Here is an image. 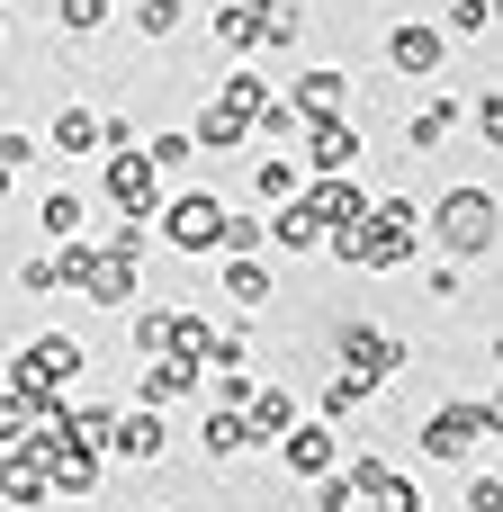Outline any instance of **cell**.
I'll return each mask as SVG.
<instances>
[{
	"instance_id": "cell-1",
	"label": "cell",
	"mask_w": 503,
	"mask_h": 512,
	"mask_svg": "<svg viewBox=\"0 0 503 512\" xmlns=\"http://www.w3.org/2000/svg\"><path fill=\"white\" fill-rule=\"evenodd\" d=\"M324 252L351 261V270H405L423 252V207L414 198H369V216L351 234H324Z\"/></svg>"
},
{
	"instance_id": "cell-2",
	"label": "cell",
	"mask_w": 503,
	"mask_h": 512,
	"mask_svg": "<svg viewBox=\"0 0 503 512\" xmlns=\"http://www.w3.org/2000/svg\"><path fill=\"white\" fill-rule=\"evenodd\" d=\"M423 234H432L450 261H495V243H503V207H495V189H477V180L441 189V198H432V216H423Z\"/></svg>"
},
{
	"instance_id": "cell-3",
	"label": "cell",
	"mask_w": 503,
	"mask_h": 512,
	"mask_svg": "<svg viewBox=\"0 0 503 512\" xmlns=\"http://www.w3.org/2000/svg\"><path fill=\"white\" fill-rule=\"evenodd\" d=\"M414 432H423V459H477V450L503 432V405L495 396H441Z\"/></svg>"
},
{
	"instance_id": "cell-4",
	"label": "cell",
	"mask_w": 503,
	"mask_h": 512,
	"mask_svg": "<svg viewBox=\"0 0 503 512\" xmlns=\"http://www.w3.org/2000/svg\"><path fill=\"white\" fill-rule=\"evenodd\" d=\"M90 369V351L72 342V333H27V351L9 360V387L27 396V405H63V387Z\"/></svg>"
},
{
	"instance_id": "cell-5",
	"label": "cell",
	"mask_w": 503,
	"mask_h": 512,
	"mask_svg": "<svg viewBox=\"0 0 503 512\" xmlns=\"http://www.w3.org/2000/svg\"><path fill=\"white\" fill-rule=\"evenodd\" d=\"M153 216H162V243H171V252L207 261V252H225V216H234V198H216V189H180V198H162Z\"/></svg>"
},
{
	"instance_id": "cell-6",
	"label": "cell",
	"mask_w": 503,
	"mask_h": 512,
	"mask_svg": "<svg viewBox=\"0 0 503 512\" xmlns=\"http://www.w3.org/2000/svg\"><path fill=\"white\" fill-rule=\"evenodd\" d=\"M405 360H414V351H405L387 324H342V333H333V369H351V378H369V387H387Z\"/></svg>"
},
{
	"instance_id": "cell-7",
	"label": "cell",
	"mask_w": 503,
	"mask_h": 512,
	"mask_svg": "<svg viewBox=\"0 0 503 512\" xmlns=\"http://www.w3.org/2000/svg\"><path fill=\"white\" fill-rule=\"evenodd\" d=\"M162 450H171V423H162V405H117V414H108V441H99V459L162 468Z\"/></svg>"
},
{
	"instance_id": "cell-8",
	"label": "cell",
	"mask_w": 503,
	"mask_h": 512,
	"mask_svg": "<svg viewBox=\"0 0 503 512\" xmlns=\"http://www.w3.org/2000/svg\"><path fill=\"white\" fill-rule=\"evenodd\" d=\"M306 153V180H342V171H360V108L351 117H306V135H297Z\"/></svg>"
},
{
	"instance_id": "cell-9",
	"label": "cell",
	"mask_w": 503,
	"mask_h": 512,
	"mask_svg": "<svg viewBox=\"0 0 503 512\" xmlns=\"http://www.w3.org/2000/svg\"><path fill=\"white\" fill-rule=\"evenodd\" d=\"M387 72H405V81H441V72H450V36H441L432 18H396V27H387Z\"/></svg>"
},
{
	"instance_id": "cell-10",
	"label": "cell",
	"mask_w": 503,
	"mask_h": 512,
	"mask_svg": "<svg viewBox=\"0 0 503 512\" xmlns=\"http://www.w3.org/2000/svg\"><path fill=\"white\" fill-rule=\"evenodd\" d=\"M72 297H90V306H99V315H126V306H135V297H144V261H135V252H108V243H99V252H90V270H81V288H72Z\"/></svg>"
},
{
	"instance_id": "cell-11",
	"label": "cell",
	"mask_w": 503,
	"mask_h": 512,
	"mask_svg": "<svg viewBox=\"0 0 503 512\" xmlns=\"http://www.w3.org/2000/svg\"><path fill=\"white\" fill-rule=\"evenodd\" d=\"M342 486L360 495V512H405L414 504V477H405L396 459H378V450H351V459H342Z\"/></svg>"
},
{
	"instance_id": "cell-12",
	"label": "cell",
	"mask_w": 503,
	"mask_h": 512,
	"mask_svg": "<svg viewBox=\"0 0 503 512\" xmlns=\"http://www.w3.org/2000/svg\"><path fill=\"white\" fill-rule=\"evenodd\" d=\"M270 450H279V468H288V477H306V486H315L324 468H342V432H333V423H315V414H297Z\"/></svg>"
},
{
	"instance_id": "cell-13",
	"label": "cell",
	"mask_w": 503,
	"mask_h": 512,
	"mask_svg": "<svg viewBox=\"0 0 503 512\" xmlns=\"http://www.w3.org/2000/svg\"><path fill=\"white\" fill-rule=\"evenodd\" d=\"M99 198H108L117 216H153V207H162V171H153L144 153H108V171H99Z\"/></svg>"
},
{
	"instance_id": "cell-14",
	"label": "cell",
	"mask_w": 503,
	"mask_h": 512,
	"mask_svg": "<svg viewBox=\"0 0 503 512\" xmlns=\"http://www.w3.org/2000/svg\"><path fill=\"white\" fill-rule=\"evenodd\" d=\"M279 99H288L297 117H351V63H306Z\"/></svg>"
},
{
	"instance_id": "cell-15",
	"label": "cell",
	"mask_w": 503,
	"mask_h": 512,
	"mask_svg": "<svg viewBox=\"0 0 503 512\" xmlns=\"http://www.w3.org/2000/svg\"><path fill=\"white\" fill-rule=\"evenodd\" d=\"M297 207H306V216H315L324 234H351V225L369 216V189H360V180L342 171V180H306V189H297Z\"/></svg>"
},
{
	"instance_id": "cell-16",
	"label": "cell",
	"mask_w": 503,
	"mask_h": 512,
	"mask_svg": "<svg viewBox=\"0 0 503 512\" xmlns=\"http://www.w3.org/2000/svg\"><path fill=\"white\" fill-rule=\"evenodd\" d=\"M198 387H207V369H198V360H180V351H162V360H144L135 405H180V396H198Z\"/></svg>"
},
{
	"instance_id": "cell-17",
	"label": "cell",
	"mask_w": 503,
	"mask_h": 512,
	"mask_svg": "<svg viewBox=\"0 0 503 512\" xmlns=\"http://www.w3.org/2000/svg\"><path fill=\"white\" fill-rule=\"evenodd\" d=\"M450 135H459V99H450V90H432V99L405 108V153H441Z\"/></svg>"
},
{
	"instance_id": "cell-18",
	"label": "cell",
	"mask_w": 503,
	"mask_h": 512,
	"mask_svg": "<svg viewBox=\"0 0 503 512\" xmlns=\"http://www.w3.org/2000/svg\"><path fill=\"white\" fill-rule=\"evenodd\" d=\"M189 144H198V153H234V144H252V117H243L234 99H216V90H207V108H198Z\"/></svg>"
},
{
	"instance_id": "cell-19",
	"label": "cell",
	"mask_w": 503,
	"mask_h": 512,
	"mask_svg": "<svg viewBox=\"0 0 503 512\" xmlns=\"http://www.w3.org/2000/svg\"><path fill=\"white\" fill-rule=\"evenodd\" d=\"M36 144H45V153H63V162H72V153H99V108L63 99V108L45 117V135H36Z\"/></svg>"
},
{
	"instance_id": "cell-20",
	"label": "cell",
	"mask_w": 503,
	"mask_h": 512,
	"mask_svg": "<svg viewBox=\"0 0 503 512\" xmlns=\"http://www.w3.org/2000/svg\"><path fill=\"white\" fill-rule=\"evenodd\" d=\"M216 288H225L243 315H261V306L279 297V279H270V261H261V252H225V279H216Z\"/></svg>"
},
{
	"instance_id": "cell-21",
	"label": "cell",
	"mask_w": 503,
	"mask_h": 512,
	"mask_svg": "<svg viewBox=\"0 0 503 512\" xmlns=\"http://www.w3.org/2000/svg\"><path fill=\"white\" fill-rule=\"evenodd\" d=\"M297 189H306V162H297V153H288V144H279V153H261V162H252V198H261V207H288V198H297Z\"/></svg>"
},
{
	"instance_id": "cell-22",
	"label": "cell",
	"mask_w": 503,
	"mask_h": 512,
	"mask_svg": "<svg viewBox=\"0 0 503 512\" xmlns=\"http://www.w3.org/2000/svg\"><path fill=\"white\" fill-rule=\"evenodd\" d=\"M369 405H378V387H369V378H351V369H333V378H324V396H315V423H333V432H342V423H351V414H369Z\"/></svg>"
},
{
	"instance_id": "cell-23",
	"label": "cell",
	"mask_w": 503,
	"mask_h": 512,
	"mask_svg": "<svg viewBox=\"0 0 503 512\" xmlns=\"http://www.w3.org/2000/svg\"><path fill=\"white\" fill-rule=\"evenodd\" d=\"M243 423H252V441L270 450V441L297 423V396H288V387H252V396H243Z\"/></svg>"
},
{
	"instance_id": "cell-24",
	"label": "cell",
	"mask_w": 503,
	"mask_h": 512,
	"mask_svg": "<svg viewBox=\"0 0 503 512\" xmlns=\"http://www.w3.org/2000/svg\"><path fill=\"white\" fill-rule=\"evenodd\" d=\"M198 450H207V459H243V450H261V441H252L243 405H216V414L198 423Z\"/></svg>"
},
{
	"instance_id": "cell-25",
	"label": "cell",
	"mask_w": 503,
	"mask_h": 512,
	"mask_svg": "<svg viewBox=\"0 0 503 512\" xmlns=\"http://www.w3.org/2000/svg\"><path fill=\"white\" fill-rule=\"evenodd\" d=\"M126 351H135V360H162V351H171V306H144V297H135V306H126Z\"/></svg>"
},
{
	"instance_id": "cell-26",
	"label": "cell",
	"mask_w": 503,
	"mask_h": 512,
	"mask_svg": "<svg viewBox=\"0 0 503 512\" xmlns=\"http://www.w3.org/2000/svg\"><path fill=\"white\" fill-rule=\"evenodd\" d=\"M36 225H45V243H63V234L90 225V198H81V189H45V198H36Z\"/></svg>"
},
{
	"instance_id": "cell-27",
	"label": "cell",
	"mask_w": 503,
	"mask_h": 512,
	"mask_svg": "<svg viewBox=\"0 0 503 512\" xmlns=\"http://www.w3.org/2000/svg\"><path fill=\"white\" fill-rule=\"evenodd\" d=\"M135 153H144V162H153V171H162V180H171V171H189V162H198V144H189V126H153V135H144V144H135Z\"/></svg>"
},
{
	"instance_id": "cell-28",
	"label": "cell",
	"mask_w": 503,
	"mask_h": 512,
	"mask_svg": "<svg viewBox=\"0 0 503 512\" xmlns=\"http://www.w3.org/2000/svg\"><path fill=\"white\" fill-rule=\"evenodd\" d=\"M270 243H279V252H324V225L288 198V207H270Z\"/></svg>"
},
{
	"instance_id": "cell-29",
	"label": "cell",
	"mask_w": 503,
	"mask_h": 512,
	"mask_svg": "<svg viewBox=\"0 0 503 512\" xmlns=\"http://www.w3.org/2000/svg\"><path fill=\"white\" fill-rule=\"evenodd\" d=\"M207 27H216V45H225V54H261V18H252V9H234V0H225V9H207Z\"/></svg>"
},
{
	"instance_id": "cell-30",
	"label": "cell",
	"mask_w": 503,
	"mask_h": 512,
	"mask_svg": "<svg viewBox=\"0 0 503 512\" xmlns=\"http://www.w3.org/2000/svg\"><path fill=\"white\" fill-rule=\"evenodd\" d=\"M297 36H306V9H297V0H279V9H261V54H288Z\"/></svg>"
},
{
	"instance_id": "cell-31",
	"label": "cell",
	"mask_w": 503,
	"mask_h": 512,
	"mask_svg": "<svg viewBox=\"0 0 503 512\" xmlns=\"http://www.w3.org/2000/svg\"><path fill=\"white\" fill-rule=\"evenodd\" d=\"M36 414H45V405H27L18 387H0V450H27V432H36Z\"/></svg>"
},
{
	"instance_id": "cell-32",
	"label": "cell",
	"mask_w": 503,
	"mask_h": 512,
	"mask_svg": "<svg viewBox=\"0 0 503 512\" xmlns=\"http://www.w3.org/2000/svg\"><path fill=\"white\" fill-rule=\"evenodd\" d=\"M270 90H279V81H270V72H225V81H216V99H234V108H243V117H252V108H261V99H270Z\"/></svg>"
},
{
	"instance_id": "cell-33",
	"label": "cell",
	"mask_w": 503,
	"mask_h": 512,
	"mask_svg": "<svg viewBox=\"0 0 503 512\" xmlns=\"http://www.w3.org/2000/svg\"><path fill=\"white\" fill-rule=\"evenodd\" d=\"M189 0H135V36H180Z\"/></svg>"
},
{
	"instance_id": "cell-34",
	"label": "cell",
	"mask_w": 503,
	"mask_h": 512,
	"mask_svg": "<svg viewBox=\"0 0 503 512\" xmlns=\"http://www.w3.org/2000/svg\"><path fill=\"white\" fill-rule=\"evenodd\" d=\"M54 27L63 36H99L108 27V0H54Z\"/></svg>"
},
{
	"instance_id": "cell-35",
	"label": "cell",
	"mask_w": 503,
	"mask_h": 512,
	"mask_svg": "<svg viewBox=\"0 0 503 512\" xmlns=\"http://www.w3.org/2000/svg\"><path fill=\"white\" fill-rule=\"evenodd\" d=\"M225 252H270V216H225Z\"/></svg>"
},
{
	"instance_id": "cell-36",
	"label": "cell",
	"mask_w": 503,
	"mask_h": 512,
	"mask_svg": "<svg viewBox=\"0 0 503 512\" xmlns=\"http://www.w3.org/2000/svg\"><path fill=\"white\" fill-rule=\"evenodd\" d=\"M243 360H252V333H243V324L207 333V369H243Z\"/></svg>"
},
{
	"instance_id": "cell-37",
	"label": "cell",
	"mask_w": 503,
	"mask_h": 512,
	"mask_svg": "<svg viewBox=\"0 0 503 512\" xmlns=\"http://www.w3.org/2000/svg\"><path fill=\"white\" fill-rule=\"evenodd\" d=\"M495 27V0H450V18H441V36H486Z\"/></svg>"
},
{
	"instance_id": "cell-38",
	"label": "cell",
	"mask_w": 503,
	"mask_h": 512,
	"mask_svg": "<svg viewBox=\"0 0 503 512\" xmlns=\"http://www.w3.org/2000/svg\"><path fill=\"white\" fill-rule=\"evenodd\" d=\"M18 297H54V252H27L18 261Z\"/></svg>"
},
{
	"instance_id": "cell-39",
	"label": "cell",
	"mask_w": 503,
	"mask_h": 512,
	"mask_svg": "<svg viewBox=\"0 0 503 512\" xmlns=\"http://www.w3.org/2000/svg\"><path fill=\"white\" fill-rule=\"evenodd\" d=\"M468 512H503V468H477L468 477Z\"/></svg>"
},
{
	"instance_id": "cell-40",
	"label": "cell",
	"mask_w": 503,
	"mask_h": 512,
	"mask_svg": "<svg viewBox=\"0 0 503 512\" xmlns=\"http://www.w3.org/2000/svg\"><path fill=\"white\" fill-rule=\"evenodd\" d=\"M468 117H477V135H486V144H503V90H477V108H468Z\"/></svg>"
},
{
	"instance_id": "cell-41",
	"label": "cell",
	"mask_w": 503,
	"mask_h": 512,
	"mask_svg": "<svg viewBox=\"0 0 503 512\" xmlns=\"http://www.w3.org/2000/svg\"><path fill=\"white\" fill-rule=\"evenodd\" d=\"M36 153H45V144H36V135H27V126H9V135H0V162H9V171H27V162H36Z\"/></svg>"
},
{
	"instance_id": "cell-42",
	"label": "cell",
	"mask_w": 503,
	"mask_h": 512,
	"mask_svg": "<svg viewBox=\"0 0 503 512\" xmlns=\"http://www.w3.org/2000/svg\"><path fill=\"white\" fill-rule=\"evenodd\" d=\"M423 288H432L441 306H450V297H468V279H459V261H432V279H423Z\"/></svg>"
},
{
	"instance_id": "cell-43",
	"label": "cell",
	"mask_w": 503,
	"mask_h": 512,
	"mask_svg": "<svg viewBox=\"0 0 503 512\" xmlns=\"http://www.w3.org/2000/svg\"><path fill=\"white\" fill-rule=\"evenodd\" d=\"M9 189H18V171H9V162H0V207H9Z\"/></svg>"
},
{
	"instance_id": "cell-44",
	"label": "cell",
	"mask_w": 503,
	"mask_h": 512,
	"mask_svg": "<svg viewBox=\"0 0 503 512\" xmlns=\"http://www.w3.org/2000/svg\"><path fill=\"white\" fill-rule=\"evenodd\" d=\"M234 9H252V18H261V9H279V0H234Z\"/></svg>"
},
{
	"instance_id": "cell-45",
	"label": "cell",
	"mask_w": 503,
	"mask_h": 512,
	"mask_svg": "<svg viewBox=\"0 0 503 512\" xmlns=\"http://www.w3.org/2000/svg\"><path fill=\"white\" fill-rule=\"evenodd\" d=\"M0 36H9V0H0Z\"/></svg>"
},
{
	"instance_id": "cell-46",
	"label": "cell",
	"mask_w": 503,
	"mask_h": 512,
	"mask_svg": "<svg viewBox=\"0 0 503 512\" xmlns=\"http://www.w3.org/2000/svg\"><path fill=\"white\" fill-rule=\"evenodd\" d=\"M405 512H423V495H414V504H405Z\"/></svg>"
},
{
	"instance_id": "cell-47",
	"label": "cell",
	"mask_w": 503,
	"mask_h": 512,
	"mask_svg": "<svg viewBox=\"0 0 503 512\" xmlns=\"http://www.w3.org/2000/svg\"><path fill=\"white\" fill-rule=\"evenodd\" d=\"M144 512H171V504H144Z\"/></svg>"
}]
</instances>
